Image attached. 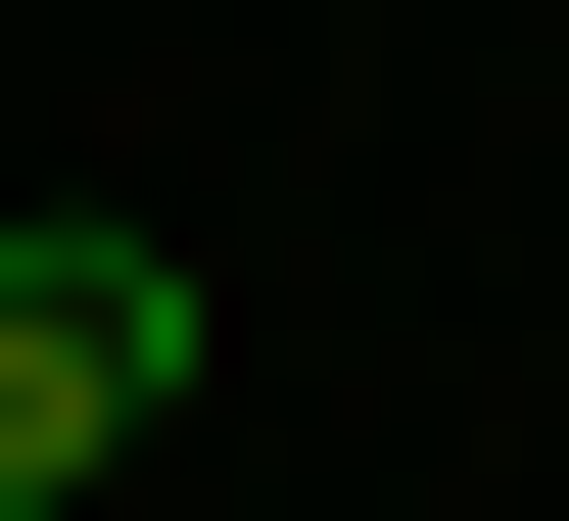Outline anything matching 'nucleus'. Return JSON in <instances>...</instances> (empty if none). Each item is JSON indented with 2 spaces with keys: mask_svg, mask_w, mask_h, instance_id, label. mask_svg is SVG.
<instances>
[{
  "mask_svg": "<svg viewBox=\"0 0 569 521\" xmlns=\"http://www.w3.org/2000/svg\"><path fill=\"white\" fill-rule=\"evenodd\" d=\"M0 521H48V474H0Z\"/></svg>",
  "mask_w": 569,
  "mask_h": 521,
  "instance_id": "obj_2",
  "label": "nucleus"
},
{
  "mask_svg": "<svg viewBox=\"0 0 569 521\" xmlns=\"http://www.w3.org/2000/svg\"><path fill=\"white\" fill-rule=\"evenodd\" d=\"M142 380H190V238H142V190H0V474L96 521V474H142Z\"/></svg>",
  "mask_w": 569,
  "mask_h": 521,
  "instance_id": "obj_1",
  "label": "nucleus"
}]
</instances>
